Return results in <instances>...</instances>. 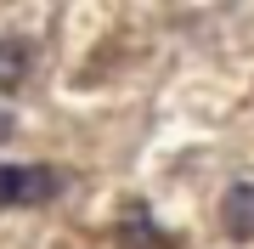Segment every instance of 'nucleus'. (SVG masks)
Returning <instances> with one entry per match:
<instances>
[{
	"label": "nucleus",
	"mask_w": 254,
	"mask_h": 249,
	"mask_svg": "<svg viewBox=\"0 0 254 249\" xmlns=\"http://www.w3.org/2000/svg\"><path fill=\"white\" fill-rule=\"evenodd\" d=\"M63 187H68V170H57V165H0V204L6 210L51 204Z\"/></svg>",
	"instance_id": "nucleus-1"
},
{
	"label": "nucleus",
	"mask_w": 254,
	"mask_h": 249,
	"mask_svg": "<svg viewBox=\"0 0 254 249\" xmlns=\"http://www.w3.org/2000/svg\"><path fill=\"white\" fill-rule=\"evenodd\" d=\"M220 221L232 238H254V181H232L220 198Z\"/></svg>",
	"instance_id": "nucleus-2"
},
{
	"label": "nucleus",
	"mask_w": 254,
	"mask_h": 249,
	"mask_svg": "<svg viewBox=\"0 0 254 249\" xmlns=\"http://www.w3.org/2000/svg\"><path fill=\"white\" fill-rule=\"evenodd\" d=\"M34 74V46L17 34L0 40V91H23V80Z\"/></svg>",
	"instance_id": "nucleus-3"
},
{
	"label": "nucleus",
	"mask_w": 254,
	"mask_h": 249,
	"mask_svg": "<svg viewBox=\"0 0 254 249\" xmlns=\"http://www.w3.org/2000/svg\"><path fill=\"white\" fill-rule=\"evenodd\" d=\"M119 244L125 249H175V238H164L153 221H125L119 227Z\"/></svg>",
	"instance_id": "nucleus-4"
},
{
	"label": "nucleus",
	"mask_w": 254,
	"mask_h": 249,
	"mask_svg": "<svg viewBox=\"0 0 254 249\" xmlns=\"http://www.w3.org/2000/svg\"><path fill=\"white\" fill-rule=\"evenodd\" d=\"M11 130H17V119H11V113H0V142H6Z\"/></svg>",
	"instance_id": "nucleus-5"
}]
</instances>
